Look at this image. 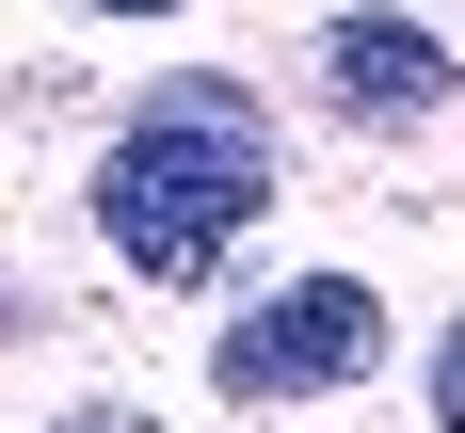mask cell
<instances>
[{
  "mask_svg": "<svg viewBox=\"0 0 465 433\" xmlns=\"http://www.w3.org/2000/svg\"><path fill=\"white\" fill-rule=\"evenodd\" d=\"M257 209H273V144H257V96L241 81H161L113 129V161H96V241L144 289H209Z\"/></svg>",
  "mask_w": 465,
  "mask_h": 433,
  "instance_id": "6da1fadb",
  "label": "cell"
},
{
  "mask_svg": "<svg viewBox=\"0 0 465 433\" xmlns=\"http://www.w3.org/2000/svg\"><path fill=\"white\" fill-rule=\"evenodd\" d=\"M353 369H385V289H370V273H289V289H257V305L225 321V353H209L225 401H322V385H353Z\"/></svg>",
  "mask_w": 465,
  "mask_h": 433,
  "instance_id": "7a4b0ae2",
  "label": "cell"
},
{
  "mask_svg": "<svg viewBox=\"0 0 465 433\" xmlns=\"http://www.w3.org/2000/svg\"><path fill=\"white\" fill-rule=\"evenodd\" d=\"M322 81H337L353 129H418V113H450V48L370 0V16H322Z\"/></svg>",
  "mask_w": 465,
  "mask_h": 433,
  "instance_id": "3957f363",
  "label": "cell"
},
{
  "mask_svg": "<svg viewBox=\"0 0 465 433\" xmlns=\"http://www.w3.org/2000/svg\"><path fill=\"white\" fill-rule=\"evenodd\" d=\"M433 433H465V321L433 337Z\"/></svg>",
  "mask_w": 465,
  "mask_h": 433,
  "instance_id": "277c9868",
  "label": "cell"
},
{
  "mask_svg": "<svg viewBox=\"0 0 465 433\" xmlns=\"http://www.w3.org/2000/svg\"><path fill=\"white\" fill-rule=\"evenodd\" d=\"M48 433H144V401H64Z\"/></svg>",
  "mask_w": 465,
  "mask_h": 433,
  "instance_id": "5b68a950",
  "label": "cell"
},
{
  "mask_svg": "<svg viewBox=\"0 0 465 433\" xmlns=\"http://www.w3.org/2000/svg\"><path fill=\"white\" fill-rule=\"evenodd\" d=\"M96 16H177V0H96Z\"/></svg>",
  "mask_w": 465,
  "mask_h": 433,
  "instance_id": "8992f818",
  "label": "cell"
}]
</instances>
